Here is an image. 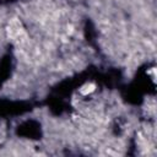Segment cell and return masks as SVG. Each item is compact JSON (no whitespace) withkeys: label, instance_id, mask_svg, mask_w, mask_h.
<instances>
[{"label":"cell","instance_id":"6da1fadb","mask_svg":"<svg viewBox=\"0 0 157 157\" xmlns=\"http://www.w3.org/2000/svg\"><path fill=\"white\" fill-rule=\"evenodd\" d=\"M81 93H83V94H87V93H90V92H92V91H94V85H92V83H87V85H85L83 87H81Z\"/></svg>","mask_w":157,"mask_h":157}]
</instances>
